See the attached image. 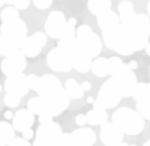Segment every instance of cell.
<instances>
[{"mask_svg": "<svg viewBox=\"0 0 150 146\" xmlns=\"http://www.w3.org/2000/svg\"><path fill=\"white\" fill-rule=\"evenodd\" d=\"M4 3H5V0H0V7L3 6Z\"/></svg>", "mask_w": 150, "mask_h": 146, "instance_id": "obj_50", "label": "cell"}, {"mask_svg": "<svg viewBox=\"0 0 150 146\" xmlns=\"http://www.w3.org/2000/svg\"><path fill=\"white\" fill-rule=\"evenodd\" d=\"M87 102H88V103H93L94 102L93 97H88V98H87Z\"/></svg>", "mask_w": 150, "mask_h": 146, "instance_id": "obj_47", "label": "cell"}, {"mask_svg": "<svg viewBox=\"0 0 150 146\" xmlns=\"http://www.w3.org/2000/svg\"><path fill=\"white\" fill-rule=\"evenodd\" d=\"M97 24H98V27L101 30L111 28L113 26L120 24L119 16L117 15L116 12L112 11L110 9V10L103 12V13H101L100 15L97 16Z\"/></svg>", "mask_w": 150, "mask_h": 146, "instance_id": "obj_19", "label": "cell"}, {"mask_svg": "<svg viewBox=\"0 0 150 146\" xmlns=\"http://www.w3.org/2000/svg\"><path fill=\"white\" fill-rule=\"evenodd\" d=\"M0 33L8 38L18 48H20L23 41L27 37V26L23 20L19 18L10 22L2 23Z\"/></svg>", "mask_w": 150, "mask_h": 146, "instance_id": "obj_8", "label": "cell"}, {"mask_svg": "<svg viewBox=\"0 0 150 146\" xmlns=\"http://www.w3.org/2000/svg\"><path fill=\"white\" fill-rule=\"evenodd\" d=\"M46 61L50 69L56 72H69L73 68L68 55L58 47L49 51Z\"/></svg>", "mask_w": 150, "mask_h": 146, "instance_id": "obj_12", "label": "cell"}, {"mask_svg": "<svg viewBox=\"0 0 150 146\" xmlns=\"http://www.w3.org/2000/svg\"><path fill=\"white\" fill-rule=\"evenodd\" d=\"M27 77H28V82H29L30 89H32L33 91H36V89H37V85H38V81H39V77H37L35 74H30Z\"/></svg>", "mask_w": 150, "mask_h": 146, "instance_id": "obj_35", "label": "cell"}, {"mask_svg": "<svg viewBox=\"0 0 150 146\" xmlns=\"http://www.w3.org/2000/svg\"><path fill=\"white\" fill-rule=\"evenodd\" d=\"M112 122L120 128L123 133L128 135H138L144 129L143 116L137 110L129 107H120L112 116Z\"/></svg>", "mask_w": 150, "mask_h": 146, "instance_id": "obj_2", "label": "cell"}, {"mask_svg": "<svg viewBox=\"0 0 150 146\" xmlns=\"http://www.w3.org/2000/svg\"><path fill=\"white\" fill-rule=\"evenodd\" d=\"M65 90L70 99H80L84 95V91L81 88V85L73 78L66 80L65 82Z\"/></svg>", "mask_w": 150, "mask_h": 146, "instance_id": "obj_23", "label": "cell"}, {"mask_svg": "<svg viewBox=\"0 0 150 146\" xmlns=\"http://www.w3.org/2000/svg\"><path fill=\"white\" fill-rule=\"evenodd\" d=\"M33 135H34V133H33V131L31 130V128H29V129H26L25 131H23L22 132V136L24 139H31V138L33 137Z\"/></svg>", "mask_w": 150, "mask_h": 146, "instance_id": "obj_40", "label": "cell"}, {"mask_svg": "<svg viewBox=\"0 0 150 146\" xmlns=\"http://www.w3.org/2000/svg\"><path fill=\"white\" fill-rule=\"evenodd\" d=\"M27 109L33 114H37V115H43V114H47L46 108H45V104L43 99L40 96L38 97H32L27 102Z\"/></svg>", "mask_w": 150, "mask_h": 146, "instance_id": "obj_26", "label": "cell"}, {"mask_svg": "<svg viewBox=\"0 0 150 146\" xmlns=\"http://www.w3.org/2000/svg\"><path fill=\"white\" fill-rule=\"evenodd\" d=\"M146 9H147V13H148V15L150 16V0L148 1V3H147Z\"/></svg>", "mask_w": 150, "mask_h": 146, "instance_id": "obj_45", "label": "cell"}, {"mask_svg": "<svg viewBox=\"0 0 150 146\" xmlns=\"http://www.w3.org/2000/svg\"><path fill=\"white\" fill-rule=\"evenodd\" d=\"M130 146H137V145H135V144H131V145H130Z\"/></svg>", "mask_w": 150, "mask_h": 146, "instance_id": "obj_52", "label": "cell"}, {"mask_svg": "<svg viewBox=\"0 0 150 146\" xmlns=\"http://www.w3.org/2000/svg\"><path fill=\"white\" fill-rule=\"evenodd\" d=\"M41 98L44 101L47 114L52 117H56L61 113H63L70 103V98L63 87L49 95L41 97Z\"/></svg>", "mask_w": 150, "mask_h": 146, "instance_id": "obj_6", "label": "cell"}, {"mask_svg": "<svg viewBox=\"0 0 150 146\" xmlns=\"http://www.w3.org/2000/svg\"><path fill=\"white\" fill-rule=\"evenodd\" d=\"M76 37L82 52L88 58L97 57L102 50V41L96 33H94L90 26L82 24L76 30Z\"/></svg>", "mask_w": 150, "mask_h": 146, "instance_id": "obj_3", "label": "cell"}, {"mask_svg": "<svg viewBox=\"0 0 150 146\" xmlns=\"http://www.w3.org/2000/svg\"><path fill=\"white\" fill-rule=\"evenodd\" d=\"M128 66H129L130 68H131L132 70L136 69L137 66H138V64H137L136 61H130L129 63H128Z\"/></svg>", "mask_w": 150, "mask_h": 146, "instance_id": "obj_42", "label": "cell"}, {"mask_svg": "<svg viewBox=\"0 0 150 146\" xmlns=\"http://www.w3.org/2000/svg\"><path fill=\"white\" fill-rule=\"evenodd\" d=\"M75 122L79 126H84L87 123L86 115H84V114H79V115H77L76 118H75Z\"/></svg>", "mask_w": 150, "mask_h": 146, "instance_id": "obj_38", "label": "cell"}, {"mask_svg": "<svg viewBox=\"0 0 150 146\" xmlns=\"http://www.w3.org/2000/svg\"><path fill=\"white\" fill-rule=\"evenodd\" d=\"M91 70H92L93 74L96 77H99V78H102V77L109 75L107 59L104 57H99L97 59H95L91 64Z\"/></svg>", "mask_w": 150, "mask_h": 146, "instance_id": "obj_25", "label": "cell"}, {"mask_svg": "<svg viewBox=\"0 0 150 146\" xmlns=\"http://www.w3.org/2000/svg\"><path fill=\"white\" fill-rule=\"evenodd\" d=\"M150 95V83L145 82H137L136 86L133 90L132 97L135 101H140Z\"/></svg>", "mask_w": 150, "mask_h": 146, "instance_id": "obj_27", "label": "cell"}, {"mask_svg": "<svg viewBox=\"0 0 150 146\" xmlns=\"http://www.w3.org/2000/svg\"><path fill=\"white\" fill-rule=\"evenodd\" d=\"M47 43V36L43 32H36L33 35L26 37L20 49L26 57L34 58L40 54L42 48Z\"/></svg>", "mask_w": 150, "mask_h": 146, "instance_id": "obj_13", "label": "cell"}, {"mask_svg": "<svg viewBox=\"0 0 150 146\" xmlns=\"http://www.w3.org/2000/svg\"><path fill=\"white\" fill-rule=\"evenodd\" d=\"M129 27H133L145 35L150 36V18L145 14H137L135 20Z\"/></svg>", "mask_w": 150, "mask_h": 146, "instance_id": "obj_24", "label": "cell"}, {"mask_svg": "<svg viewBox=\"0 0 150 146\" xmlns=\"http://www.w3.org/2000/svg\"><path fill=\"white\" fill-rule=\"evenodd\" d=\"M112 2L111 0H88L87 7L91 14L95 16L100 15L101 13L111 9Z\"/></svg>", "mask_w": 150, "mask_h": 146, "instance_id": "obj_20", "label": "cell"}, {"mask_svg": "<svg viewBox=\"0 0 150 146\" xmlns=\"http://www.w3.org/2000/svg\"><path fill=\"white\" fill-rule=\"evenodd\" d=\"M4 103L9 108H15L20 103V97L15 96L10 93H6V95L4 96Z\"/></svg>", "mask_w": 150, "mask_h": 146, "instance_id": "obj_32", "label": "cell"}, {"mask_svg": "<svg viewBox=\"0 0 150 146\" xmlns=\"http://www.w3.org/2000/svg\"><path fill=\"white\" fill-rule=\"evenodd\" d=\"M55 146H74L71 139V135L69 133H63Z\"/></svg>", "mask_w": 150, "mask_h": 146, "instance_id": "obj_33", "label": "cell"}, {"mask_svg": "<svg viewBox=\"0 0 150 146\" xmlns=\"http://www.w3.org/2000/svg\"><path fill=\"white\" fill-rule=\"evenodd\" d=\"M60 88H62V84L59 78L55 75L46 74L39 77L37 89L35 92H37L40 97H45Z\"/></svg>", "mask_w": 150, "mask_h": 146, "instance_id": "obj_15", "label": "cell"}, {"mask_svg": "<svg viewBox=\"0 0 150 146\" xmlns=\"http://www.w3.org/2000/svg\"><path fill=\"white\" fill-rule=\"evenodd\" d=\"M4 88L7 93L13 94V95L21 98V97L25 96L30 89L28 77L22 73L9 75L4 81Z\"/></svg>", "mask_w": 150, "mask_h": 146, "instance_id": "obj_11", "label": "cell"}, {"mask_svg": "<svg viewBox=\"0 0 150 146\" xmlns=\"http://www.w3.org/2000/svg\"><path fill=\"white\" fill-rule=\"evenodd\" d=\"M15 129L13 125L5 121H0V146L8 145L13 140Z\"/></svg>", "mask_w": 150, "mask_h": 146, "instance_id": "obj_21", "label": "cell"}, {"mask_svg": "<svg viewBox=\"0 0 150 146\" xmlns=\"http://www.w3.org/2000/svg\"><path fill=\"white\" fill-rule=\"evenodd\" d=\"M26 56L20 48H17L2 60L1 70L7 76L19 74L26 68Z\"/></svg>", "mask_w": 150, "mask_h": 146, "instance_id": "obj_10", "label": "cell"}, {"mask_svg": "<svg viewBox=\"0 0 150 146\" xmlns=\"http://www.w3.org/2000/svg\"><path fill=\"white\" fill-rule=\"evenodd\" d=\"M33 4L38 9H47L52 5L53 0H32Z\"/></svg>", "mask_w": 150, "mask_h": 146, "instance_id": "obj_34", "label": "cell"}, {"mask_svg": "<svg viewBox=\"0 0 150 146\" xmlns=\"http://www.w3.org/2000/svg\"><path fill=\"white\" fill-rule=\"evenodd\" d=\"M115 146H130V145H128L127 143H124V142H120V143H118V144L115 145Z\"/></svg>", "mask_w": 150, "mask_h": 146, "instance_id": "obj_48", "label": "cell"}, {"mask_svg": "<svg viewBox=\"0 0 150 146\" xmlns=\"http://www.w3.org/2000/svg\"><path fill=\"white\" fill-rule=\"evenodd\" d=\"M62 134V128L56 122L41 123L36 130L33 146H55Z\"/></svg>", "mask_w": 150, "mask_h": 146, "instance_id": "obj_5", "label": "cell"}, {"mask_svg": "<svg viewBox=\"0 0 150 146\" xmlns=\"http://www.w3.org/2000/svg\"><path fill=\"white\" fill-rule=\"evenodd\" d=\"M124 133L113 122H104L100 128V140L105 146H115L122 142Z\"/></svg>", "mask_w": 150, "mask_h": 146, "instance_id": "obj_14", "label": "cell"}, {"mask_svg": "<svg viewBox=\"0 0 150 146\" xmlns=\"http://www.w3.org/2000/svg\"><path fill=\"white\" fill-rule=\"evenodd\" d=\"M68 21L64 13L59 10L52 11L48 15L44 24L45 32L48 36L52 38H62L66 32Z\"/></svg>", "mask_w": 150, "mask_h": 146, "instance_id": "obj_9", "label": "cell"}, {"mask_svg": "<svg viewBox=\"0 0 150 146\" xmlns=\"http://www.w3.org/2000/svg\"><path fill=\"white\" fill-rule=\"evenodd\" d=\"M52 116L48 115V114H43V115H39V122L40 124L41 123H47V122H50V121H52Z\"/></svg>", "mask_w": 150, "mask_h": 146, "instance_id": "obj_39", "label": "cell"}, {"mask_svg": "<svg viewBox=\"0 0 150 146\" xmlns=\"http://www.w3.org/2000/svg\"><path fill=\"white\" fill-rule=\"evenodd\" d=\"M81 88L83 89V91H84V92H85V91H89V90L91 89V83H90L89 81H84V82H82Z\"/></svg>", "mask_w": 150, "mask_h": 146, "instance_id": "obj_41", "label": "cell"}, {"mask_svg": "<svg viewBox=\"0 0 150 146\" xmlns=\"http://www.w3.org/2000/svg\"><path fill=\"white\" fill-rule=\"evenodd\" d=\"M107 64H108V73H109V75H111V76H113V75H115L116 73H117L118 70H119L125 63L123 62L122 59H120L119 57L112 56L107 59Z\"/></svg>", "mask_w": 150, "mask_h": 146, "instance_id": "obj_31", "label": "cell"}, {"mask_svg": "<svg viewBox=\"0 0 150 146\" xmlns=\"http://www.w3.org/2000/svg\"><path fill=\"white\" fill-rule=\"evenodd\" d=\"M0 18H1V20H2V23L10 22V21L19 19L18 9L15 8V7H11V6L6 7V8H4L3 10L1 11Z\"/></svg>", "mask_w": 150, "mask_h": 146, "instance_id": "obj_29", "label": "cell"}, {"mask_svg": "<svg viewBox=\"0 0 150 146\" xmlns=\"http://www.w3.org/2000/svg\"><path fill=\"white\" fill-rule=\"evenodd\" d=\"M29 4H30V0H16L13 5L19 10H25L29 6Z\"/></svg>", "mask_w": 150, "mask_h": 146, "instance_id": "obj_37", "label": "cell"}, {"mask_svg": "<svg viewBox=\"0 0 150 146\" xmlns=\"http://www.w3.org/2000/svg\"><path fill=\"white\" fill-rule=\"evenodd\" d=\"M7 146H31L27 139H24V138H16L13 139L9 143Z\"/></svg>", "mask_w": 150, "mask_h": 146, "instance_id": "obj_36", "label": "cell"}, {"mask_svg": "<svg viewBox=\"0 0 150 146\" xmlns=\"http://www.w3.org/2000/svg\"><path fill=\"white\" fill-rule=\"evenodd\" d=\"M4 117H5L6 119H12V118H13V113H12V111H10V110L6 111V112L4 113Z\"/></svg>", "mask_w": 150, "mask_h": 146, "instance_id": "obj_43", "label": "cell"}, {"mask_svg": "<svg viewBox=\"0 0 150 146\" xmlns=\"http://www.w3.org/2000/svg\"><path fill=\"white\" fill-rule=\"evenodd\" d=\"M137 111L143 116L144 119L150 120V95L146 98L136 102Z\"/></svg>", "mask_w": 150, "mask_h": 146, "instance_id": "obj_30", "label": "cell"}, {"mask_svg": "<svg viewBox=\"0 0 150 146\" xmlns=\"http://www.w3.org/2000/svg\"><path fill=\"white\" fill-rule=\"evenodd\" d=\"M119 12V22L121 25L130 26L135 20L137 14L134 11V6L128 0H122L118 5Z\"/></svg>", "mask_w": 150, "mask_h": 146, "instance_id": "obj_18", "label": "cell"}, {"mask_svg": "<svg viewBox=\"0 0 150 146\" xmlns=\"http://www.w3.org/2000/svg\"><path fill=\"white\" fill-rule=\"evenodd\" d=\"M144 49H145V52H146V54H147V55H149V56H150V42L147 43L146 46H145Z\"/></svg>", "mask_w": 150, "mask_h": 146, "instance_id": "obj_44", "label": "cell"}, {"mask_svg": "<svg viewBox=\"0 0 150 146\" xmlns=\"http://www.w3.org/2000/svg\"><path fill=\"white\" fill-rule=\"evenodd\" d=\"M123 98L113 77H111L102 84L99 89L97 98L93 102V108L98 110L114 108Z\"/></svg>", "mask_w": 150, "mask_h": 146, "instance_id": "obj_4", "label": "cell"}, {"mask_svg": "<svg viewBox=\"0 0 150 146\" xmlns=\"http://www.w3.org/2000/svg\"><path fill=\"white\" fill-rule=\"evenodd\" d=\"M87 123L90 124L92 126L101 125L104 122L107 121L108 114L106 110H98V109H92V110L88 111L86 114Z\"/></svg>", "mask_w": 150, "mask_h": 146, "instance_id": "obj_22", "label": "cell"}, {"mask_svg": "<svg viewBox=\"0 0 150 146\" xmlns=\"http://www.w3.org/2000/svg\"><path fill=\"white\" fill-rule=\"evenodd\" d=\"M102 38L106 47L121 55H131L143 50L149 42V36L121 24L102 30Z\"/></svg>", "mask_w": 150, "mask_h": 146, "instance_id": "obj_1", "label": "cell"}, {"mask_svg": "<svg viewBox=\"0 0 150 146\" xmlns=\"http://www.w3.org/2000/svg\"><path fill=\"white\" fill-rule=\"evenodd\" d=\"M17 48L18 47L13 42H11L8 38L0 33V55L1 56H7Z\"/></svg>", "mask_w": 150, "mask_h": 146, "instance_id": "obj_28", "label": "cell"}, {"mask_svg": "<svg viewBox=\"0 0 150 146\" xmlns=\"http://www.w3.org/2000/svg\"><path fill=\"white\" fill-rule=\"evenodd\" d=\"M16 0H5V3L7 4H14Z\"/></svg>", "mask_w": 150, "mask_h": 146, "instance_id": "obj_46", "label": "cell"}, {"mask_svg": "<svg viewBox=\"0 0 150 146\" xmlns=\"http://www.w3.org/2000/svg\"><path fill=\"white\" fill-rule=\"evenodd\" d=\"M71 135V139L74 146H93L96 141L95 132L88 127H82L74 130Z\"/></svg>", "mask_w": 150, "mask_h": 146, "instance_id": "obj_16", "label": "cell"}, {"mask_svg": "<svg viewBox=\"0 0 150 146\" xmlns=\"http://www.w3.org/2000/svg\"><path fill=\"white\" fill-rule=\"evenodd\" d=\"M35 118L34 114L28 110V109H21L17 111L13 117V127L15 131L23 132L26 129L31 128V126L34 124Z\"/></svg>", "mask_w": 150, "mask_h": 146, "instance_id": "obj_17", "label": "cell"}, {"mask_svg": "<svg viewBox=\"0 0 150 146\" xmlns=\"http://www.w3.org/2000/svg\"><path fill=\"white\" fill-rule=\"evenodd\" d=\"M143 146H150V139L147 140L146 142H145L144 144H143Z\"/></svg>", "mask_w": 150, "mask_h": 146, "instance_id": "obj_49", "label": "cell"}, {"mask_svg": "<svg viewBox=\"0 0 150 146\" xmlns=\"http://www.w3.org/2000/svg\"><path fill=\"white\" fill-rule=\"evenodd\" d=\"M112 77L123 98L132 96L133 90L137 84V78L135 73L128 66V64L123 65Z\"/></svg>", "mask_w": 150, "mask_h": 146, "instance_id": "obj_7", "label": "cell"}, {"mask_svg": "<svg viewBox=\"0 0 150 146\" xmlns=\"http://www.w3.org/2000/svg\"><path fill=\"white\" fill-rule=\"evenodd\" d=\"M1 91H2V86L0 85V92H1Z\"/></svg>", "mask_w": 150, "mask_h": 146, "instance_id": "obj_51", "label": "cell"}]
</instances>
